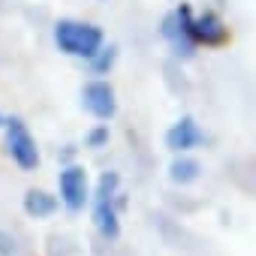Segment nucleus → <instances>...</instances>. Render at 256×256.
Here are the masks:
<instances>
[{
  "mask_svg": "<svg viewBox=\"0 0 256 256\" xmlns=\"http://www.w3.org/2000/svg\"><path fill=\"white\" fill-rule=\"evenodd\" d=\"M199 175H202L199 160H193V157H187V154H178V157L172 160V166H169V181L178 184V187H187V184L199 181Z\"/></svg>",
  "mask_w": 256,
  "mask_h": 256,
  "instance_id": "10",
  "label": "nucleus"
},
{
  "mask_svg": "<svg viewBox=\"0 0 256 256\" xmlns=\"http://www.w3.org/2000/svg\"><path fill=\"white\" fill-rule=\"evenodd\" d=\"M120 193V175L118 172H102L94 190V226L106 241H114L120 235V208L126 205Z\"/></svg>",
  "mask_w": 256,
  "mask_h": 256,
  "instance_id": "2",
  "label": "nucleus"
},
{
  "mask_svg": "<svg viewBox=\"0 0 256 256\" xmlns=\"http://www.w3.org/2000/svg\"><path fill=\"white\" fill-rule=\"evenodd\" d=\"M108 139H112V133H108V124H96V126H90L88 130V136H84V145L88 148H94V151H100V148H106L108 145Z\"/></svg>",
  "mask_w": 256,
  "mask_h": 256,
  "instance_id": "12",
  "label": "nucleus"
},
{
  "mask_svg": "<svg viewBox=\"0 0 256 256\" xmlns=\"http://www.w3.org/2000/svg\"><path fill=\"white\" fill-rule=\"evenodd\" d=\"M160 36L169 42V48H172V54L178 58V60H190V58H196V42L190 40V34H187V24H184V16H181V6H175L166 18H163V24H160Z\"/></svg>",
  "mask_w": 256,
  "mask_h": 256,
  "instance_id": "7",
  "label": "nucleus"
},
{
  "mask_svg": "<svg viewBox=\"0 0 256 256\" xmlns=\"http://www.w3.org/2000/svg\"><path fill=\"white\" fill-rule=\"evenodd\" d=\"M181 6V16H184V24H187V34H190V40L202 48H220V46H226L229 42V28H226V22L214 12V10H205V12H193V6L190 4H178Z\"/></svg>",
  "mask_w": 256,
  "mask_h": 256,
  "instance_id": "3",
  "label": "nucleus"
},
{
  "mask_svg": "<svg viewBox=\"0 0 256 256\" xmlns=\"http://www.w3.org/2000/svg\"><path fill=\"white\" fill-rule=\"evenodd\" d=\"M58 196H60V205L72 214L84 211V205L94 199L90 196V178H88V169L78 166V163H70L60 169L58 175Z\"/></svg>",
  "mask_w": 256,
  "mask_h": 256,
  "instance_id": "5",
  "label": "nucleus"
},
{
  "mask_svg": "<svg viewBox=\"0 0 256 256\" xmlns=\"http://www.w3.org/2000/svg\"><path fill=\"white\" fill-rule=\"evenodd\" d=\"M52 40L60 54L76 58V60H90L96 52L106 46V34L94 22H78V18H60L52 28Z\"/></svg>",
  "mask_w": 256,
  "mask_h": 256,
  "instance_id": "1",
  "label": "nucleus"
},
{
  "mask_svg": "<svg viewBox=\"0 0 256 256\" xmlns=\"http://www.w3.org/2000/svg\"><path fill=\"white\" fill-rule=\"evenodd\" d=\"M82 106H84V112L90 118L108 124L118 114V94L106 78H94V82H88L82 88Z\"/></svg>",
  "mask_w": 256,
  "mask_h": 256,
  "instance_id": "6",
  "label": "nucleus"
},
{
  "mask_svg": "<svg viewBox=\"0 0 256 256\" xmlns=\"http://www.w3.org/2000/svg\"><path fill=\"white\" fill-rule=\"evenodd\" d=\"M58 205H60V199L52 196V193H46V190H28V193H24V202H22L24 214L34 217V220L52 217V214L58 211Z\"/></svg>",
  "mask_w": 256,
  "mask_h": 256,
  "instance_id": "9",
  "label": "nucleus"
},
{
  "mask_svg": "<svg viewBox=\"0 0 256 256\" xmlns=\"http://www.w3.org/2000/svg\"><path fill=\"white\" fill-rule=\"evenodd\" d=\"M4 124H6V118H4V114H0V126H4Z\"/></svg>",
  "mask_w": 256,
  "mask_h": 256,
  "instance_id": "13",
  "label": "nucleus"
},
{
  "mask_svg": "<svg viewBox=\"0 0 256 256\" xmlns=\"http://www.w3.org/2000/svg\"><path fill=\"white\" fill-rule=\"evenodd\" d=\"M6 154L12 157V163L22 172H36L42 157H40V145L34 139V133L28 130V124L22 118H6Z\"/></svg>",
  "mask_w": 256,
  "mask_h": 256,
  "instance_id": "4",
  "label": "nucleus"
},
{
  "mask_svg": "<svg viewBox=\"0 0 256 256\" xmlns=\"http://www.w3.org/2000/svg\"><path fill=\"white\" fill-rule=\"evenodd\" d=\"M202 145H205V133L196 124V118H190V114H181L166 130V148L172 154H190V151H196Z\"/></svg>",
  "mask_w": 256,
  "mask_h": 256,
  "instance_id": "8",
  "label": "nucleus"
},
{
  "mask_svg": "<svg viewBox=\"0 0 256 256\" xmlns=\"http://www.w3.org/2000/svg\"><path fill=\"white\" fill-rule=\"evenodd\" d=\"M88 64H90L94 76H108L112 66L118 64V46H102V48L96 52V58H90Z\"/></svg>",
  "mask_w": 256,
  "mask_h": 256,
  "instance_id": "11",
  "label": "nucleus"
}]
</instances>
